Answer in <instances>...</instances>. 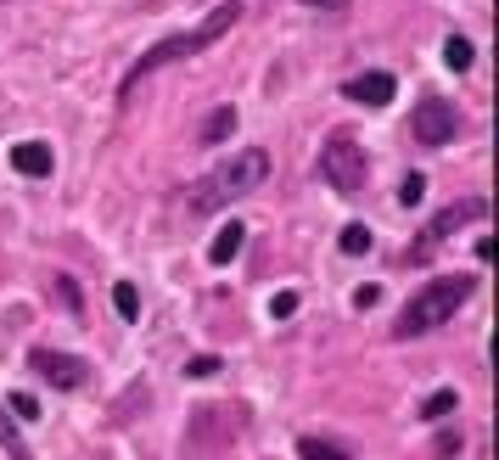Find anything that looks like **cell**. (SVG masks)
Returning a JSON list of instances; mask_svg holds the SVG:
<instances>
[{"label": "cell", "instance_id": "6da1fadb", "mask_svg": "<svg viewBox=\"0 0 499 460\" xmlns=\"http://www.w3.org/2000/svg\"><path fill=\"white\" fill-rule=\"evenodd\" d=\"M236 17H241V6H236V0H224V6H214V12H207L197 29H185V34H169V39H157L152 51H140V62H135L130 73H123V96H130V90H135L147 73H157V68H169V62H185V56L207 51L219 34H231V29H236Z\"/></svg>", "mask_w": 499, "mask_h": 460}, {"label": "cell", "instance_id": "7a4b0ae2", "mask_svg": "<svg viewBox=\"0 0 499 460\" xmlns=\"http://www.w3.org/2000/svg\"><path fill=\"white\" fill-rule=\"evenodd\" d=\"M264 180H269V152H258V146H253V152H231L207 180H197L191 208H197V214H214V208L236 202V197H247V192H258Z\"/></svg>", "mask_w": 499, "mask_h": 460}, {"label": "cell", "instance_id": "3957f363", "mask_svg": "<svg viewBox=\"0 0 499 460\" xmlns=\"http://www.w3.org/2000/svg\"><path fill=\"white\" fill-rule=\"evenodd\" d=\"M471 276H438L432 286H421L415 298L404 303V315H399V337H421V331H432V326H444V320H454V309H461L466 298H471Z\"/></svg>", "mask_w": 499, "mask_h": 460}, {"label": "cell", "instance_id": "277c9868", "mask_svg": "<svg viewBox=\"0 0 499 460\" xmlns=\"http://www.w3.org/2000/svg\"><path fill=\"white\" fill-rule=\"evenodd\" d=\"M320 175H326L331 192H343V197L365 192V175H370L365 146H359V141H348V135H331V141H326V152H320Z\"/></svg>", "mask_w": 499, "mask_h": 460}, {"label": "cell", "instance_id": "5b68a950", "mask_svg": "<svg viewBox=\"0 0 499 460\" xmlns=\"http://www.w3.org/2000/svg\"><path fill=\"white\" fill-rule=\"evenodd\" d=\"M410 130H415V141H421V146H444V141H454V130H461V113H454L449 101L432 96V101H421V107H415V124H410Z\"/></svg>", "mask_w": 499, "mask_h": 460}, {"label": "cell", "instance_id": "8992f818", "mask_svg": "<svg viewBox=\"0 0 499 460\" xmlns=\"http://www.w3.org/2000/svg\"><path fill=\"white\" fill-rule=\"evenodd\" d=\"M483 214H488V202H483V197H471V202H454V208H444V214H438V219L427 225V236H421V247H415V259H427L432 247H438V242L449 236V230H461V225L483 219Z\"/></svg>", "mask_w": 499, "mask_h": 460}, {"label": "cell", "instance_id": "52a82bcc", "mask_svg": "<svg viewBox=\"0 0 499 460\" xmlns=\"http://www.w3.org/2000/svg\"><path fill=\"white\" fill-rule=\"evenodd\" d=\"M29 365L46 376V382H56V388H79V382L90 376L85 360H73V354H56V348H34V354H29Z\"/></svg>", "mask_w": 499, "mask_h": 460}, {"label": "cell", "instance_id": "ba28073f", "mask_svg": "<svg viewBox=\"0 0 499 460\" xmlns=\"http://www.w3.org/2000/svg\"><path fill=\"white\" fill-rule=\"evenodd\" d=\"M12 169L29 175V180H46V175L56 169V152H51L46 141H17V146H12Z\"/></svg>", "mask_w": 499, "mask_h": 460}, {"label": "cell", "instance_id": "9c48e42d", "mask_svg": "<svg viewBox=\"0 0 499 460\" xmlns=\"http://www.w3.org/2000/svg\"><path fill=\"white\" fill-rule=\"evenodd\" d=\"M393 73H359V79H348V96L359 101V107H387L393 101Z\"/></svg>", "mask_w": 499, "mask_h": 460}, {"label": "cell", "instance_id": "30bf717a", "mask_svg": "<svg viewBox=\"0 0 499 460\" xmlns=\"http://www.w3.org/2000/svg\"><path fill=\"white\" fill-rule=\"evenodd\" d=\"M241 242H247V230H241V225L231 219V225H224L214 242H207V259H214V264H231V259L241 253Z\"/></svg>", "mask_w": 499, "mask_h": 460}, {"label": "cell", "instance_id": "8fae6325", "mask_svg": "<svg viewBox=\"0 0 499 460\" xmlns=\"http://www.w3.org/2000/svg\"><path fill=\"white\" fill-rule=\"evenodd\" d=\"M231 135H236V107H214V113L202 118V141L207 146H219V141H231Z\"/></svg>", "mask_w": 499, "mask_h": 460}, {"label": "cell", "instance_id": "7c38bea8", "mask_svg": "<svg viewBox=\"0 0 499 460\" xmlns=\"http://www.w3.org/2000/svg\"><path fill=\"white\" fill-rule=\"evenodd\" d=\"M298 460H348L337 444H326V438H298Z\"/></svg>", "mask_w": 499, "mask_h": 460}, {"label": "cell", "instance_id": "4fadbf2b", "mask_svg": "<svg viewBox=\"0 0 499 460\" xmlns=\"http://www.w3.org/2000/svg\"><path fill=\"white\" fill-rule=\"evenodd\" d=\"M113 309H118L123 320H140V292H135L130 281H118V286H113Z\"/></svg>", "mask_w": 499, "mask_h": 460}, {"label": "cell", "instance_id": "5bb4252c", "mask_svg": "<svg viewBox=\"0 0 499 460\" xmlns=\"http://www.w3.org/2000/svg\"><path fill=\"white\" fill-rule=\"evenodd\" d=\"M454 405H461V399H454V388H438V393H432V399L421 405V422H444Z\"/></svg>", "mask_w": 499, "mask_h": 460}, {"label": "cell", "instance_id": "9a60e30c", "mask_svg": "<svg viewBox=\"0 0 499 460\" xmlns=\"http://www.w3.org/2000/svg\"><path fill=\"white\" fill-rule=\"evenodd\" d=\"M444 62H449L454 73H461V68H471V39H461V34H449V39H444Z\"/></svg>", "mask_w": 499, "mask_h": 460}, {"label": "cell", "instance_id": "2e32d148", "mask_svg": "<svg viewBox=\"0 0 499 460\" xmlns=\"http://www.w3.org/2000/svg\"><path fill=\"white\" fill-rule=\"evenodd\" d=\"M343 253H348V259L370 253V230H365V225H348V230H343Z\"/></svg>", "mask_w": 499, "mask_h": 460}, {"label": "cell", "instance_id": "e0dca14e", "mask_svg": "<svg viewBox=\"0 0 499 460\" xmlns=\"http://www.w3.org/2000/svg\"><path fill=\"white\" fill-rule=\"evenodd\" d=\"M6 410L23 415V422H34V415H39V399H34V393H6Z\"/></svg>", "mask_w": 499, "mask_h": 460}, {"label": "cell", "instance_id": "ac0fdd59", "mask_svg": "<svg viewBox=\"0 0 499 460\" xmlns=\"http://www.w3.org/2000/svg\"><path fill=\"white\" fill-rule=\"evenodd\" d=\"M421 197H427V175H404V185H399V202H404V208H415Z\"/></svg>", "mask_w": 499, "mask_h": 460}, {"label": "cell", "instance_id": "d6986e66", "mask_svg": "<svg viewBox=\"0 0 499 460\" xmlns=\"http://www.w3.org/2000/svg\"><path fill=\"white\" fill-rule=\"evenodd\" d=\"M185 376H197V382L202 376H219V360L214 354H197V360H185Z\"/></svg>", "mask_w": 499, "mask_h": 460}, {"label": "cell", "instance_id": "ffe728a7", "mask_svg": "<svg viewBox=\"0 0 499 460\" xmlns=\"http://www.w3.org/2000/svg\"><path fill=\"white\" fill-rule=\"evenodd\" d=\"M0 444L12 449V460H29V455H23V444H17V432H12V422H6V415H0Z\"/></svg>", "mask_w": 499, "mask_h": 460}, {"label": "cell", "instance_id": "44dd1931", "mask_svg": "<svg viewBox=\"0 0 499 460\" xmlns=\"http://www.w3.org/2000/svg\"><path fill=\"white\" fill-rule=\"evenodd\" d=\"M292 309H298V292H281V298L269 303V315H275V320H286V315H292Z\"/></svg>", "mask_w": 499, "mask_h": 460}, {"label": "cell", "instance_id": "7402d4cb", "mask_svg": "<svg viewBox=\"0 0 499 460\" xmlns=\"http://www.w3.org/2000/svg\"><path fill=\"white\" fill-rule=\"evenodd\" d=\"M376 298H382V286H359L353 292V309H376Z\"/></svg>", "mask_w": 499, "mask_h": 460}, {"label": "cell", "instance_id": "603a6c76", "mask_svg": "<svg viewBox=\"0 0 499 460\" xmlns=\"http://www.w3.org/2000/svg\"><path fill=\"white\" fill-rule=\"evenodd\" d=\"M56 286H62V303H68V309H79V286H73V281H68V276H62V281H56Z\"/></svg>", "mask_w": 499, "mask_h": 460}, {"label": "cell", "instance_id": "cb8c5ba5", "mask_svg": "<svg viewBox=\"0 0 499 460\" xmlns=\"http://www.w3.org/2000/svg\"><path fill=\"white\" fill-rule=\"evenodd\" d=\"M438 455H461V432H444L438 438Z\"/></svg>", "mask_w": 499, "mask_h": 460}, {"label": "cell", "instance_id": "d4e9b609", "mask_svg": "<svg viewBox=\"0 0 499 460\" xmlns=\"http://www.w3.org/2000/svg\"><path fill=\"white\" fill-rule=\"evenodd\" d=\"M303 6H320V12H343L348 0H303Z\"/></svg>", "mask_w": 499, "mask_h": 460}]
</instances>
